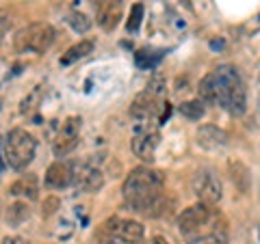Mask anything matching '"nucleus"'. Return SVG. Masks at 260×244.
<instances>
[{"label": "nucleus", "mask_w": 260, "mask_h": 244, "mask_svg": "<svg viewBox=\"0 0 260 244\" xmlns=\"http://www.w3.org/2000/svg\"><path fill=\"white\" fill-rule=\"evenodd\" d=\"M162 184H165V177L160 171L139 167L130 171L121 186V194L135 212L150 218H160L174 208V201L167 199L162 192Z\"/></svg>", "instance_id": "1"}, {"label": "nucleus", "mask_w": 260, "mask_h": 244, "mask_svg": "<svg viewBox=\"0 0 260 244\" xmlns=\"http://www.w3.org/2000/svg\"><path fill=\"white\" fill-rule=\"evenodd\" d=\"M213 76L217 83L219 106H223L234 117H241L247 110V95L239 69L234 65H219Z\"/></svg>", "instance_id": "2"}, {"label": "nucleus", "mask_w": 260, "mask_h": 244, "mask_svg": "<svg viewBox=\"0 0 260 244\" xmlns=\"http://www.w3.org/2000/svg\"><path fill=\"white\" fill-rule=\"evenodd\" d=\"M3 151H5L7 167H11L13 171H24L32 162V158H35L37 141L24 128H13L3 138Z\"/></svg>", "instance_id": "3"}, {"label": "nucleus", "mask_w": 260, "mask_h": 244, "mask_svg": "<svg viewBox=\"0 0 260 244\" xmlns=\"http://www.w3.org/2000/svg\"><path fill=\"white\" fill-rule=\"evenodd\" d=\"M143 225L133 218H107L98 229V244H139L143 242Z\"/></svg>", "instance_id": "4"}, {"label": "nucleus", "mask_w": 260, "mask_h": 244, "mask_svg": "<svg viewBox=\"0 0 260 244\" xmlns=\"http://www.w3.org/2000/svg\"><path fill=\"white\" fill-rule=\"evenodd\" d=\"M54 42V28L46 22H32L20 28L13 37V46L20 54H44Z\"/></svg>", "instance_id": "5"}, {"label": "nucleus", "mask_w": 260, "mask_h": 244, "mask_svg": "<svg viewBox=\"0 0 260 244\" xmlns=\"http://www.w3.org/2000/svg\"><path fill=\"white\" fill-rule=\"evenodd\" d=\"M217 221L215 208L206 206V203H195V206L182 210V214L178 216V231L182 235H202V231L208 229L210 225Z\"/></svg>", "instance_id": "6"}, {"label": "nucleus", "mask_w": 260, "mask_h": 244, "mask_svg": "<svg viewBox=\"0 0 260 244\" xmlns=\"http://www.w3.org/2000/svg\"><path fill=\"white\" fill-rule=\"evenodd\" d=\"M191 188L195 192V197L200 199V203H206L210 208H215L223 197V184L217 177L215 171H210V169H202L195 173Z\"/></svg>", "instance_id": "7"}, {"label": "nucleus", "mask_w": 260, "mask_h": 244, "mask_svg": "<svg viewBox=\"0 0 260 244\" xmlns=\"http://www.w3.org/2000/svg\"><path fill=\"white\" fill-rule=\"evenodd\" d=\"M72 184L80 192H95L102 188L104 175L100 167H95L93 162H76V165H72Z\"/></svg>", "instance_id": "8"}, {"label": "nucleus", "mask_w": 260, "mask_h": 244, "mask_svg": "<svg viewBox=\"0 0 260 244\" xmlns=\"http://www.w3.org/2000/svg\"><path fill=\"white\" fill-rule=\"evenodd\" d=\"M167 104H162V100L158 97V93L154 91H143L135 97L133 106H130V117L137 119V121H148V124H152L154 119H160L162 117V108H165Z\"/></svg>", "instance_id": "9"}, {"label": "nucleus", "mask_w": 260, "mask_h": 244, "mask_svg": "<svg viewBox=\"0 0 260 244\" xmlns=\"http://www.w3.org/2000/svg\"><path fill=\"white\" fill-rule=\"evenodd\" d=\"M158 141H160L158 130H154L150 128V124H145L141 130H137V134L133 138V153L143 162H152L154 151L158 147Z\"/></svg>", "instance_id": "10"}, {"label": "nucleus", "mask_w": 260, "mask_h": 244, "mask_svg": "<svg viewBox=\"0 0 260 244\" xmlns=\"http://www.w3.org/2000/svg\"><path fill=\"white\" fill-rule=\"evenodd\" d=\"M78 132H80V117L65 119V124L61 126V132H59V136H56V141L52 145L56 158L68 156V153L76 147L78 145Z\"/></svg>", "instance_id": "11"}, {"label": "nucleus", "mask_w": 260, "mask_h": 244, "mask_svg": "<svg viewBox=\"0 0 260 244\" xmlns=\"http://www.w3.org/2000/svg\"><path fill=\"white\" fill-rule=\"evenodd\" d=\"M121 15H124V0H100V3H98L95 20L102 30H107V32L115 30Z\"/></svg>", "instance_id": "12"}, {"label": "nucleus", "mask_w": 260, "mask_h": 244, "mask_svg": "<svg viewBox=\"0 0 260 244\" xmlns=\"http://www.w3.org/2000/svg\"><path fill=\"white\" fill-rule=\"evenodd\" d=\"M195 138H198V145H200V147L206 149V151H219V149H223L225 145H228V134L223 132L221 128H217V126H213V124L200 126Z\"/></svg>", "instance_id": "13"}, {"label": "nucleus", "mask_w": 260, "mask_h": 244, "mask_svg": "<svg viewBox=\"0 0 260 244\" xmlns=\"http://www.w3.org/2000/svg\"><path fill=\"white\" fill-rule=\"evenodd\" d=\"M72 184V165L68 162H54V165L48 167L46 171V186H50V188H56L61 190L65 186Z\"/></svg>", "instance_id": "14"}, {"label": "nucleus", "mask_w": 260, "mask_h": 244, "mask_svg": "<svg viewBox=\"0 0 260 244\" xmlns=\"http://www.w3.org/2000/svg\"><path fill=\"white\" fill-rule=\"evenodd\" d=\"M37 192H39V182H37V177H35V175L20 177V180L11 186V194H13V197L37 199Z\"/></svg>", "instance_id": "15"}, {"label": "nucleus", "mask_w": 260, "mask_h": 244, "mask_svg": "<svg viewBox=\"0 0 260 244\" xmlns=\"http://www.w3.org/2000/svg\"><path fill=\"white\" fill-rule=\"evenodd\" d=\"M93 48H95V44L91 42V39H80L76 46H72L70 50L61 56V65H72V63H76L80 59H85L87 54L93 52Z\"/></svg>", "instance_id": "16"}, {"label": "nucleus", "mask_w": 260, "mask_h": 244, "mask_svg": "<svg viewBox=\"0 0 260 244\" xmlns=\"http://www.w3.org/2000/svg\"><path fill=\"white\" fill-rule=\"evenodd\" d=\"M200 100L204 102V104H210V106H217V104H219L217 83H215L213 71H210L208 76L202 78V83H200Z\"/></svg>", "instance_id": "17"}, {"label": "nucleus", "mask_w": 260, "mask_h": 244, "mask_svg": "<svg viewBox=\"0 0 260 244\" xmlns=\"http://www.w3.org/2000/svg\"><path fill=\"white\" fill-rule=\"evenodd\" d=\"M28 218H30V208L24 201L13 203V206L7 210V223L11 227H20L24 221H28Z\"/></svg>", "instance_id": "18"}, {"label": "nucleus", "mask_w": 260, "mask_h": 244, "mask_svg": "<svg viewBox=\"0 0 260 244\" xmlns=\"http://www.w3.org/2000/svg\"><path fill=\"white\" fill-rule=\"evenodd\" d=\"M230 171H232V182L239 186L241 192H247L249 190V184H251V175L245 165L241 162H230Z\"/></svg>", "instance_id": "19"}, {"label": "nucleus", "mask_w": 260, "mask_h": 244, "mask_svg": "<svg viewBox=\"0 0 260 244\" xmlns=\"http://www.w3.org/2000/svg\"><path fill=\"white\" fill-rule=\"evenodd\" d=\"M180 115L182 117H186V119H193V121H200L202 117H204V112H206V108H204V102L202 100H189V102H182L180 104Z\"/></svg>", "instance_id": "20"}, {"label": "nucleus", "mask_w": 260, "mask_h": 244, "mask_svg": "<svg viewBox=\"0 0 260 244\" xmlns=\"http://www.w3.org/2000/svg\"><path fill=\"white\" fill-rule=\"evenodd\" d=\"M141 18H143V5H135L133 11H130V20H128V24H126L128 32H137V30H139Z\"/></svg>", "instance_id": "21"}, {"label": "nucleus", "mask_w": 260, "mask_h": 244, "mask_svg": "<svg viewBox=\"0 0 260 244\" xmlns=\"http://www.w3.org/2000/svg\"><path fill=\"white\" fill-rule=\"evenodd\" d=\"M68 22L72 24V28L78 30V32H85L89 26H91V22H89L83 13H72L70 18H68Z\"/></svg>", "instance_id": "22"}, {"label": "nucleus", "mask_w": 260, "mask_h": 244, "mask_svg": "<svg viewBox=\"0 0 260 244\" xmlns=\"http://www.w3.org/2000/svg\"><path fill=\"white\" fill-rule=\"evenodd\" d=\"M189 244H225V238L221 233H206V235H198V238H193Z\"/></svg>", "instance_id": "23"}, {"label": "nucleus", "mask_w": 260, "mask_h": 244, "mask_svg": "<svg viewBox=\"0 0 260 244\" xmlns=\"http://www.w3.org/2000/svg\"><path fill=\"white\" fill-rule=\"evenodd\" d=\"M9 28H11V20L5 18V15H0V39L9 32Z\"/></svg>", "instance_id": "24"}, {"label": "nucleus", "mask_w": 260, "mask_h": 244, "mask_svg": "<svg viewBox=\"0 0 260 244\" xmlns=\"http://www.w3.org/2000/svg\"><path fill=\"white\" fill-rule=\"evenodd\" d=\"M3 244H30V242L20 238V235H7V238L3 240Z\"/></svg>", "instance_id": "25"}, {"label": "nucleus", "mask_w": 260, "mask_h": 244, "mask_svg": "<svg viewBox=\"0 0 260 244\" xmlns=\"http://www.w3.org/2000/svg\"><path fill=\"white\" fill-rule=\"evenodd\" d=\"M143 244H169V240L162 238V235H152V238H148Z\"/></svg>", "instance_id": "26"}, {"label": "nucleus", "mask_w": 260, "mask_h": 244, "mask_svg": "<svg viewBox=\"0 0 260 244\" xmlns=\"http://www.w3.org/2000/svg\"><path fill=\"white\" fill-rule=\"evenodd\" d=\"M5 167H7V162H5V151H3V138H0V173H3Z\"/></svg>", "instance_id": "27"}]
</instances>
